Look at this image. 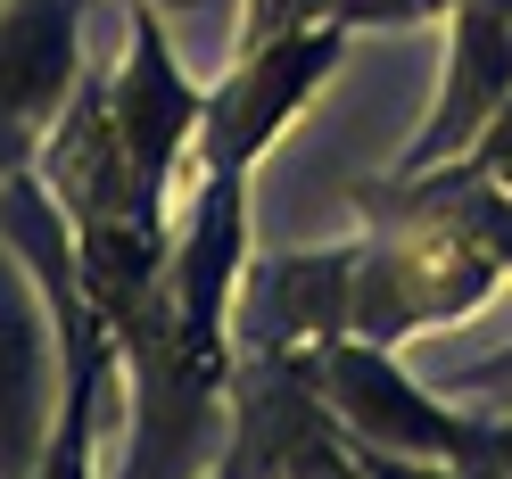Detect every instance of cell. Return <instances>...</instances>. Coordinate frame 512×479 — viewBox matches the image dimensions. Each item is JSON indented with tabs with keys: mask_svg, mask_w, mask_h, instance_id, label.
<instances>
[{
	"mask_svg": "<svg viewBox=\"0 0 512 479\" xmlns=\"http://www.w3.org/2000/svg\"><path fill=\"white\" fill-rule=\"evenodd\" d=\"M83 0H0V182L34 166L83 83Z\"/></svg>",
	"mask_w": 512,
	"mask_h": 479,
	"instance_id": "cell-7",
	"label": "cell"
},
{
	"mask_svg": "<svg viewBox=\"0 0 512 479\" xmlns=\"http://www.w3.org/2000/svg\"><path fill=\"white\" fill-rule=\"evenodd\" d=\"M364 232L339 248L265 257L240 306V339H380L397 347L496 290V248L455 207H438L413 174L356 190Z\"/></svg>",
	"mask_w": 512,
	"mask_h": 479,
	"instance_id": "cell-1",
	"label": "cell"
},
{
	"mask_svg": "<svg viewBox=\"0 0 512 479\" xmlns=\"http://www.w3.org/2000/svg\"><path fill=\"white\" fill-rule=\"evenodd\" d=\"M331 0H248V17H240V50L256 42H273V34H298V25H314Z\"/></svg>",
	"mask_w": 512,
	"mask_h": 479,
	"instance_id": "cell-11",
	"label": "cell"
},
{
	"mask_svg": "<svg viewBox=\"0 0 512 479\" xmlns=\"http://www.w3.org/2000/svg\"><path fill=\"white\" fill-rule=\"evenodd\" d=\"M108 108H116L124 157H133V182L166 207L182 157H190V133H199V116H207V91L182 75V58H174V42H166V25H157L149 0H124V58L108 75Z\"/></svg>",
	"mask_w": 512,
	"mask_h": 479,
	"instance_id": "cell-6",
	"label": "cell"
},
{
	"mask_svg": "<svg viewBox=\"0 0 512 479\" xmlns=\"http://www.w3.org/2000/svg\"><path fill=\"white\" fill-rule=\"evenodd\" d=\"M413 182H422V190H430L438 207H455V215L471 223V232H479V240L496 248V265L512 273V182H496V174L463 166V157H446V166H422Z\"/></svg>",
	"mask_w": 512,
	"mask_h": 479,
	"instance_id": "cell-9",
	"label": "cell"
},
{
	"mask_svg": "<svg viewBox=\"0 0 512 479\" xmlns=\"http://www.w3.org/2000/svg\"><path fill=\"white\" fill-rule=\"evenodd\" d=\"M0 240L25 257L34 298L50 314V339H58V422L42 438L34 471H83L91 463V430H100V397L124 380V347H116L108 314L83 290V257H75L67 207L50 199V182L34 166H17L9 182H0Z\"/></svg>",
	"mask_w": 512,
	"mask_h": 479,
	"instance_id": "cell-2",
	"label": "cell"
},
{
	"mask_svg": "<svg viewBox=\"0 0 512 479\" xmlns=\"http://www.w3.org/2000/svg\"><path fill=\"white\" fill-rule=\"evenodd\" d=\"M339 50H347V25H331V17L298 25V34H273L256 50H232V75L207 91V116H199V133H190V157H182L174 190L207 182V174H248L256 182L265 149L290 133L298 108L323 91Z\"/></svg>",
	"mask_w": 512,
	"mask_h": 479,
	"instance_id": "cell-4",
	"label": "cell"
},
{
	"mask_svg": "<svg viewBox=\"0 0 512 479\" xmlns=\"http://www.w3.org/2000/svg\"><path fill=\"white\" fill-rule=\"evenodd\" d=\"M223 405H232V438H223L232 471H364L356 438L314 389L298 339H232Z\"/></svg>",
	"mask_w": 512,
	"mask_h": 479,
	"instance_id": "cell-5",
	"label": "cell"
},
{
	"mask_svg": "<svg viewBox=\"0 0 512 479\" xmlns=\"http://www.w3.org/2000/svg\"><path fill=\"white\" fill-rule=\"evenodd\" d=\"M306 372L323 405L339 413V430L356 438L364 471H479V413L446 405V389L413 380L380 339H298Z\"/></svg>",
	"mask_w": 512,
	"mask_h": 479,
	"instance_id": "cell-3",
	"label": "cell"
},
{
	"mask_svg": "<svg viewBox=\"0 0 512 479\" xmlns=\"http://www.w3.org/2000/svg\"><path fill=\"white\" fill-rule=\"evenodd\" d=\"M463 0H331V25L347 34H397V25H430V17H455Z\"/></svg>",
	"mask_w": 512,
	"mask_h": 479,
	"instance_id": "cell-10",
	"label": "cell"
},
{
	"mask_svg": "<svg viewBox=\"0 0 512 479\" xmlns=\"http://www.w3.org/2000/svg\"><path fill=\"white\" fill-rule=\"evenodd\" d=\"M34 380H42V314H34V273L9 240H0V471L42 463V413H34Z\"/></svg>",
	"mask_w": 512,
	"mask_h": 479,
	"instance_id": "cell-8",
	"label": "cell"
},
{
	"mask_svg": "<svg viewBox=\"0 0 512 479\" xmlns=\"http://www.w3.org/2000/svg\"><path fill=\"white\" fill-rule=\"evenodd\" d=\"M149 9H166V17H174V9H207V0H149Z\"/></svg>",
	"mask_w": 512,
	"mask_h": 479,
	"instance_id": "cell-13",
	"label": "cell"
},
{
	"mask_svg": "<svg viewBox=\"0 0 512 479\" xmlns=\"http://www.w3.org/2000/svg\"><path fill=\"white\" fill-rule=\"evenodd\" d=\"M463 166H479V174H496V182H512V91L496 100V116L479 124V141L463 149Z\"/></svg>",
	"mask_w": 512,
	"mask_h": 479,
	"instance_id": "cell-12",
	"label": "cell"
}]
</instances>
